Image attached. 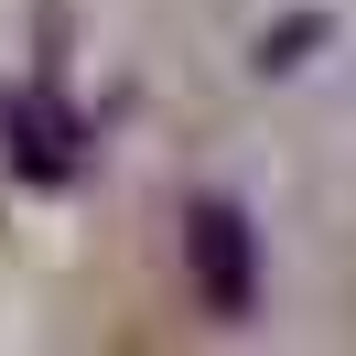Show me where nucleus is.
<instances>
[{"label": "nucleus", "instance_id": "1", "mask_svg": "<svg viewBox=\"0 0 356 356\" xmlns=\"http://www.w3.org/2000/svg\"><path fill=\"white\" fill-rule=\"evenodd\" d=\"M0 140H11V162H22V173H76V108L54 87H33V97H11V108H0Z\"/></svg>", "mask_w": 356, "mask_h": 356}, {"label": "nucleus", "instance_id": "2", "mask_svg": "<svg viewBox=\"0 0 356 356\" xmlns=\"http://www.w3.org/2000/svg\"><path fill=\"white\" fill-rule=\"evenodd\" d=\"M195 270H205V302L216 313H248V227H238V205H205L195 216Z\"/></svg>", "mask_w": 356, "mask_h": 356}]
</instances>
